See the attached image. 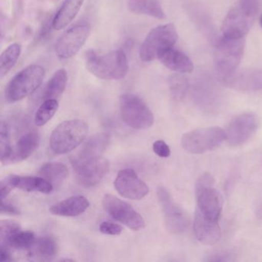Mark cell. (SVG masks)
Here are the masks:
<instances>
[{
	"label": "cell",
	"instance_id": "34",
	"mask_svg": "<svg viewBox=\"0 0 262 262\" xmlns=\"http://www.w3.org/2000/svg\"><path fill=\"white\" fill-rule=\"evenodd\" d=\"M214 177L210 173L205 172L201 174L195 182V194L206 188L214 187Z\"/></svg>",
	"mask_w": 262,
	"mask_h": 262
},
{
	"label": "cell",
	"instance_id": "31",
	"mask_svg": "<svg viewBox=\"0 0 262 262\" xmlns=\"http://www.w3.org/2000/svg\"><path fill=\"white\" fill-rule=\"evenodd\" d=\"M169 89L172 97L176 100H181L188 91V79L183 75H173L169 79Z\"/></svg>",
	"mask_w": 262,
	"mask_h": 262
},
{
	"label": "cell",
	"instance_id": "6",
	"mask_svg": "<svg viewBox=\"0 0 262 262\" xmlns=\"http://www.w3.org/2000/svg\"><path fill=\"white\" fill-rule=\"evenodd\" d=\"M179 39L177 30L172 24L159 26L147 35L139 50V57L144 62L157 59L162 50L174 47Z\"/></svg>",
	"mask_w": 262,
	"mask_h": 262
},
{
	"label": "cell",
	"instance_id": "38",
	"mask_svg": "<svg viewBox=\"0 0 262 262\" xmlns=\"http://www.w3.org/2000/svg\"><path fill=\"white\" fill-rule=\"evenodd\" d=\"M1 213L2 214H11V215H19L20 214V211L10 202L5 200H1Z\"/></svg>",
	"mask_w": 262,
	"mask_h": 262
},
{
	"label": "cell",
	"instance_id": "22",
	"mask_svg": "<svg viewBox=\"0 0 262 262\" xmlns=\"http://www.w3.org/2000/svg\"><path fill=\"white\" fill-rule=\"evenodd\" d=\"M85 0H65L53 20V29L62 30L68 27L80 11Z\"/></svg>",
	"mask_w": 262,
	"mask_h": 262
},
{
	"label": "cell",
	"instance_id": "33",
	"mask_svg": "<svg viewBox=\"0 0 262 262\" xmlns=\"http://www.w3.org/2000/svg\"><path fill=\"white\" fill-rule=\"evenodd\" d=\"M21 231L20 224L15 221H2L0 223V243L3 244L13 234Z\"/></svg>",
	"mask_w": 262,
	"mask_h": 262
},
{
	"label": "cell",
	"instance_id": "16",
	"mask_svg": "<svg viewBox=\"0 0 262 262\" xmlns=\"http://www.w3.org/2000/svg\"><path fill=\"white\" fill-rule=\"evenodd\" d=\"M226 85L238 90H259L262 89V70L246 69L224 79Z\"/></svg>",
	"mask_w": 262,
	"mask_h": 262
},
{
	"label": "cell",
	"instance_id": "19",
	"mask_svg": "<svg viewBox=\"0 0 262 262\" xmlns=\"http://www.w3.org/2000/svg\"><path fill=\"white\" fill-rule=\"evenodd\" d=\"M39 142V135L35 132L24 135L12 148L11 153L4 165L16 164L28 159L36 151Z\"/></svg>",
	"mask_w": 262,
	"mask_h": 262
},
{
	"label": "cell",
	"instance_id": "11",
	"mask_svg": "<svg viewBox=\"0 0 262 262\" xmlns=\"http://www.w3.org/2000/svg\"><path fill=\"white\" fill-rule=\"evenodd\" d=\"M91 27L88 24H79L64 32L55 47L56 55L61 59H68L77 54L88 39Z\"/></svg>",
	"mask_w": 262,
	"mask_h": 262
},
{
	"label": "cell",
	"instance_id": "21",
	"mask_svg": "<svg viewBox=\"0 0 262 262\" xmlns=\"http://www.w3.org/2000/svg\"><path fill=\"white\" fill-rule=\"evenodd\" d=\"M90 205L86 198L80 195L73 196L53 205L50 208V212L62 217H76L85 212Z\"/></svg>",
	"mask_w": 262,
	"mask_h": 262
},
{
	"label": "cell",
	"instance_id": "10",
	"mask_svg": "<svg viewBox=\"0 0 262 262\" xmlns=\"http://www.w3.org/2000/svg\"><path fill=\"white\" fill-rule=\"evenodd\" d=\"M157 196L168 231L174 234L184 232L190 224L187 213L177 205L168 190L164 187L158 188Z\"/></svg>",
	"mask_w": 262,
	"mask_h": 262
},
{
	"label": "cell",
	"instance_id": "24",
	"mask_svg": "<svg viewBox=\"0 0 262 262\" xmlns=\"http://www.w3.org/2000/svg\"><path fill=\"white\" fill-rule=\"evenodd\" d=\"M127 7L135 14L145 15L158 19L166 18L159 0H128Z\"/></svg>",
	"mask_w": 262,
	"mask_h": 262
},
{
	"label": "cell",
	"instance_id": "20",
	"mask_svg": "<svg viewBox=\"0 0 262 262\" xmlns=\"http://www.w3.org/2000/svg\"><path fill=\"white\" fill-rule=\"evenodd\" d=\"M157 59L170 70L181 74L191 73L194 70V66L191 59L182 52L176 50L174 47L162 50Z\"/></svg>",
	"mask_w": 262,
	"mask_h": 262
},
{
	"label": "cell",
	"instance_id": "2",
	"mask_svg": "<svg viewBox=\"0 0 262 262\" xmlns=\"http://www.w3.org/2000/svg\"><path fill=\"white\" fill-rule=\"evenodd\" d=\"M259 7V0H237L224 19L222 36L228 39H244L255 21Z\"/></svg>",
	"mask_w": 262,
	"mask_h": 262
},
{
	"label": "cell",
	"instance_id": "17",
	"mask_svg": "<svg viewBox=\"0 0 262 262\" xmlns=\"http://www.w3.org/2000/svg\"><path fill=\"white\" fill-rule=\"evenodd\" d=\"M108 160L100 158L76 170L78 182L85 188H91L99 184L108 171Z\"/></svg>",
	"mask_w": 262,
	"mask_h": 262
},
{
	"label": "cell",
	"instance_id": "36",
	"mask_svg": "<svg viewBox=\"0 0 262 262\" xmlns=\"http://www.w3.org/2000/svg\"><path fill=\"white\" fill-rule=\"evenodd\" d=\"M153 151L161 158H168L171 155V149L163 140H157L153 144Z\"/></svg>",
	"mask_w": 262,
	"mask_h": 262
},
{
	"label": "cell",
	"instance_id": "32",
	"mask_svg": "<svg viewBox=\"0 0 262 262\" xmlns=\"http://www.w3.org/2000/svg\"><path fill=\"white\" fill-rule=\"evenodd\" d=\"M12 147L10 145V132L7 124L4 121L0 125V151H1V162L5 163L11 153Z\"/></svg>",
	"mask_w": 262,
	"mask_h": 262
},
{
	"label": "cell",
	"instance_id": "18",
	"mask_svg": "<svg viewBox=\"0 0 262 262\" xmlns=\"http://www.w3.org/2000/svg\"><path fill=\"white\" fill-rule=\"evenodd\" d=\"M198 209L209 219L219 220L223 207L222 194L214 187L206 188L196 194Z\"/></svg>",
	"mask_w": 262,
	"mask_h": 262
},
{
	"label": "cell",
	"instance_id": "40",
	"mask_svg": "<svg viewBox=\"0 0 262 262\" xmlns=\"http://www.w3.org/2000/svg\"><path fill=\"white\" fill-rule=\"evenodd\" d=\"M260 27H261V28H262V14L260 15Z\"/></svg>",
	"mask_w": 262,
	"mask_h": 262
},
{
	"label": "cell",
	"instance_id": "1",
	"mask_svg": "<svg viewBox=\"0 0 262 262\" xmlns=\"http://www.w3.org/2000/svg\"><path fill=\"white\" fill-rule=\"evenodd\" d=\"M85 60L88 71L102 80H120L128 74V58L122 50L104 55L89 50L85 53Z\"/></svg>",
	"mask_w": 262,
	"mask_h": 262
},
{
	"label": "cell",
	"instance_id": "25",
	"mask_svg": "<svg viewBox=\"0 0 262 262\" xmlns=\"http://www.w3.org/2000/svg\"><path fill=\"white\" fill-rule=\"evenodd\" d=\"M31 249L33 251L30 253V256L38 260H48L57 254L59 248L54 237L45 235L38 238Z\"/></svg>",
	"mask_w": 262,
	"mask_h": 262
},
{
	"label": "cell",
	"instance_id": "28",
	"mask_svg": "<svg viewBox=\"0 0 262 262\" xmlns=\"http://www.w3.org/2000/svg\"><path fill=\"white\" fill-rule=\"evenodd\" d=\"M21 46L13 43L9 46L0 56V76L4 77L14 67L21 54Z\"/></svg>",
	"mask_w": 262,
	"mask_h": 262
},
{
	"label": "cell",
	"instance_id": "29",
	"mask_svg": "<svg viewBox=\"0 0 262 262\" xmlns=\"http://www.w3.org/2000/svg\"><path fill=\"white\" fill-rule=\"evenodd\" d=\"M36 242L35 234L32 231H19L16 234L10 236L4 243L1 245L10 247L19 250H25L31 248Z\"/></svg>",
	"mask_w": 262,
	"mask_h": 262
},
{
	"label": "cell",
	"instance_id": "12",
	"mask_svg": "<svg viewBox=\"0 0 262 262\" xmlns=\"http://www.w3.org/2000/svg\"><path fill=\"white\" fill-rule=\"evenodd\" d=\"M259 127V119L252 113H244L231 119L225 130L226 141L231 146L245 143Z\"/></svg>",
	"mask_w": 262,
	"mask_h": 262
},
{
	"label": "cell",
	"instance_id": "5",
	"mask_svg": "<svg viewBox=\"0 0 262 262\" xmlns=\"http://www.w3.org/2000/svg\"><path fill=\"white\" fill-rule=\"evenodd\" d=\"M244 48V39H228L222 36L217 41L214 52V66L222 80L237 70L243 56Z\"/></svg>",
	"mask_w": 262,
	"mask_h": 262
},
{
	"label": "cell",
	"instance_id": "3",
	"mask_svg": "<svg viewBox=\"0 0 262 262\" xmlns=\"http://www.w3.org/2000/svg\"><path fill=\"white\" fill-rule=\"evenodd\" d=\"M89 133V125L81 119L65 121L52 133L50 147L56 154H66L82 143Z\"/></svg>",
	"mask_w": 262,
	"mask_h": 262
},
{
	"label": "cell",
	"instance_id": "23",
	"mask_svg": "<svg viewBox=\"0 0 262 262\" xmlns=\"http://www.w3.org/2000/svg\"><path fill=\"white\" fill-rule=\"evenodd\" d=\"M14 188L26 191H39L43 194H50L53 191V186L44 178L33 176H10Z\"/></svg>",
	"mask_w": 262,
	"mask_h": 262
},
{
	"label": "cell",
	"instance_id": "8",
	"mask_svg": "<svg viewBox=\"0 0 262 262\" xmlns=\"http://www.w3.org/2000/svg\"><path fill=\"white\" fill-rule=\"evenodd\" d=\"M226 140L225 130L219 127L198 128L182 136V148L191 154H202L219 147Z\"/></svg>",
	"mask_w": 262,
	"mask_h": 262
},
{
	"label": "cell",
	"instance_id": "15",
	"mask_svg": "<svg viewBox=\"0 0 262 262\" xmlns=\"http://www.w3.org/2000/svg\"><path fill=\"white\" fill-rule=\"evenodd\" d=\"M193 229L196 238L203 245H215L222 237L219 220L206 217L198 208L194 214Z\"/></svg>",
	"mask_w": 262,
	"mask_h": 262
},
{
	"label": "cell",
	"instance_id": "13",
	"mask_svg": "<svg viewBox=\"0 0 262 262\" xmlns=\"http://www.w3.org/2000/svg\"><path fill=\"white\" fill-rule=\"evenodd\" d=\"M108 144V136L105 133H98L90 137L80 149L70 158L75 171L102 158Z\"/></svg>",
	"mask_w": 262,
	"mask_h": 262
},
{
	"label": "cell",
	"instance_id": "14",
	"mask_svg": "<svg viewBox=\"0 0 262 262\" xmlns=\"http://www.w3.org/2000/svg\"><path fill=\"white\" fill-rule=\"evenodd\" d=\"M114 186L119 194L131 200H141L149 192L148 185L139 179L134 170L126 168L118 173Z\"/></svg>",
	"mask_w": 262,
	"mask_h": 262
},
{
	"label": "cell",
	"instance_id": "39",
	"mask_svg": "<svg viewBox=\"0 0 262 262\" xmlns=\"http://www.w3.org/2000/svg\"><path fill=\"white\" fill-rule=\"evenodd\" d=\"M13 260L11 254L9 251L8 247L1 245V247H0V261H12Z\"/></svg>",
	"mask_w": 262,
	"mask_h": 262
},
{
	"label": "cell",
	"instance_id": "30",
	"mask_svg": "<svg viewBox=\"0 0 262 262\" xmlns=\"http://www.w3.org/2000/svg\"><path fill=\"white\" fill-rule=\"evenodd\" d=\"M59 108L57 99H47L41 104L35 115V124L37 126H43L56 115Z\"/></svg>",
	"mask_w": 262,
	"mask_h": 262
},
{
	"label": "cell",
	"instance_id": "7",
	"mask_svg": "<svg viewBox=\"0 0 262 262\" xmlns=\"http://www.w3.org/2000/svg\"><path fill=\"white\" fill-rule=\"evenodd\" d=\"M121 116L127 125L138 130L148 129L154 124V116L141 98L132 93L122 95L119 100Z\"/></svg>",
	"mask_w": 262,
	"mask_h": 262
},
{
	"label": "cell",
	"instance_id": "9",
	"mask_svg": "<svg viewBox=\"0 0 262 262\" xmlns=\"http://www.w3.org/2000/svg\"><path fill=\"white\" fill-rule=\"evenodd\" d=\"M104 209L110 216L133 231L145 228L143 217L127 202L113 194H106L102 200Z\"/></svg>",
	"mask_w": 262,
	"mask_h": 262
},
{
	"label": "cell",
	"instance_id": "4",
	"mask_svg": "<svg viewBox=\"0 0 262 262\" xmlns=\"http://www.w3.org/2000/svg\"><path fill=\"white\" fill-rule=\"evenodd\" d=\"M45 70L39 65H32L15 75L5 89V99L14 103L33 94L42 84Z\"/></svg>",
	"mask_w": 262,
	"mask_h": 262
},
{
	"label": "cell",
	"instance_id": "35",
	"mask_svg": "<svg viewBox=\"0 0 262 262\" xmlns=\"http://www.w3.org/2000/svg\"><path fill=\"white\" fill-rule=\"evenodd\" d=\"M99 231L102 234H108V235H119L122 233V228L117 224L104 222L99 226Z\"/></svg>",
	"mask_w": 262,
	"mask_h": 262
},
{
	"label": "cell",
	"instance_id": "26",
	"mask_svg": "<svg viewBox=\"0 0 262 262\" xmlns=\"http://www.w3.org/2000/svg\"><path fill=\"white\" fill-rule=\"evenodd\" d=\"M67 79V73L64 69L57 70L46 85L42 99H57L65 91Z\"/></svg>",
	"mask_w": 262,
	"mask_h": 262
},
{
	"label": "cell",
	"instance_id": "37",
	"mask_svg": "<svg viewBox=\"0 0 262 262\" xmlns=\"http://www.w3.org/2000/svg\"><path fill=\"white\" fill-rule=\"evenodd\" d=\"M14 188V186L12 183L10 176H7L5 179H3L0 182V199L4 200V199H7V195Z\"/></svg>",
	"mask_w": 262,
	"mask_h": 262
},
{
	"label": "cell",
	"instance_id": "27",
	"mask_svg": "<svg viewBox=\"0 0 262 262\" xmlns=\"http://www.w3.org/2000/svg\"><path fill=\"white\" fill-rule=\"evenodd\" d=\"M39 174L49 181L53 186H58L68 177L69 170L64 164L50 162L42 165L39 170Z\"/></svg>",
	"mask_w": 262,
	"mask_h": 262
}]
</instances>
